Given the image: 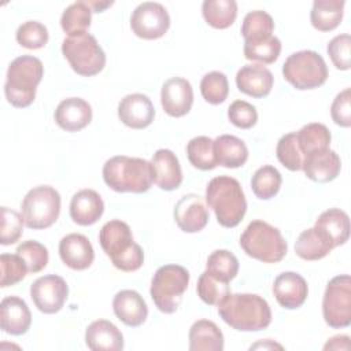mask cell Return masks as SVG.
Here are the masks:
<instances>
[{
	"mask_svg": "<svg viewBox=\"0 0 351 351\" xmlns=\"http://www.w3.org/2000/svg\"><path fill=\"white\" fill-rule=\"evenodd\" d=\"M218 314L225 324L240 332H258L271 322L269 303L255 293H229L218 304Z\"/></svg>",
	"mask_w": 351,
	"mask_h": 351,
	"instance_id": "6da1fadb",
	"label": "cell"
},
{
	"mask_svg": "<svg viewBox=\"0 0 351 351\" xmlns=\"http://www.w3.org/2000/svg\"><path fill=\"white\" fill-rule=\"evenodd\" d=\"M206 202L223 228L237 226L247 211V200L241 185L229 176H218L208 182Z\"/></svg>",
	"mask_w": 351,
	"mask_h": 351,
	"instance_id": "7a4b0ae2",
	"label": "cell"
},
{
	"mask_svg": "<svg viewBox=\"0 0 351 351\" xmlns=\"http://www.w3.org/2000/svg\"><path fill=\"white\" fill-rule=\"evenodd\" d=\"M99 243L112 265L122 271H136L144 263L143 248L134 243L132 230L123 221L106 222L100 229Z\"/></svg>",
	"mask_w": 351,
	"mask_h": 351,
	"instance_id": "3957f363",
	"label": "cell"
},
{
	"mask_svg": "<svg viewBox=\"0 0 351 351\" xmlns=\"http://www.w3.org/2000/svg\"><path fill=\"white\" fill-rule=\"evenodd\" d=\"M103 180L115 192L143 193L154 182L152 166L141 158L112 156L103 166Z\"/></svg>",
	"mask_w": 351,
	"mask_h": 351,
	"instance_id": "277c9868",
	"label": "cell"
},
{
	"mask_svg": "<svg viewBox=\"0 0 351 351\" xmlns=\"http://www.w3.org/2000/svg\"><path fill=\"white\" fill-rule=\"evenodd\" d=\"M44 74L43 62L30 55L15 58L8 69L4 84L7 101L18 108H25L34 101L37 85Z\"/></svg>",
	"mask_w": 351,
	"mask_h": 351,
	"instance_id": "5b68a950",
	"label": "cell"
},
{
	"mask_svg": "<svg viewBox=\"0 0 351 351\" xmlns=\"http://www.w3.org/2000/svg\"><path fill=\"white\" fill-rule=\"evenodd\" d=\"M243 251L263 263H277L287 255V241L281 232L270 223L256 219L248 223L240 236Z\"/></svg>",
	"mask_w": 351,
	"mask_h": 351,
	"instance_id": "8992f818",
	"label": "cell"
},
{
	"mask_svg": "<svg viewBox=\"0 0 351 351\" xmlns=\"http://www.w3.org/2000/svg\"><path fill=\"white\" fill-rule=\"evenodd\" d=\"M189 284V271L180 265L160 266L151 281L149 293L159 311L173 314L178 310Z\"/></svg>",
	"mask_w": 351,
	"mask_h": 351,
	"instance_id": "52a82bcc",
	"label": "cell"
},
{
	"mask_svg": "<svg viewBox=\"0 0 351 351\" xmlns=\"http://www.w3.org/2000/svg\"><path fill=\"white\" fill-rule=\"evenodd\" d=\"M282 75L299 90L315 89L328 80V67L324 58L310 49L293 52L282 64Z\"/></svg>",
	"mask_w": 351,
	"mask_h": 351,
	"instance_id": "ba28073f",
	"label": "cell"
},
{
	"mask_svg": "<svg viewBox=\"0 0 351 351\" xmlns=\"http://www.w3.org/2000/svg\"><path fill=\"white\" fill-rule=\"evenodd\" d=\"M62 53L71 69L82 77L96 75L106 66V53L89 33L67 36L62 43Z\"/></svg>",
	"mask_w": 351,
	"mask_h": 351,
	"instance_id": "9c48e42d",
	"label": "cell"
},
{
	"mask_svg": "<svg viewBox=\"0 0 351 351\" xmlns=\"http://www.w3.org/2000/svg\"><path fill=\"white\" fill-rule=\"evenodd\" d=\"M21 208L29 229H47L59 218L60 195L49 185H38L25 195Z\"/></svg>",
	"mask_w": 351,
	"mask_h": 351,
	"instance_id": "30bf717a",
	"label": "cell"
},
{
	"mask_svg": "<svg viewBox=\"0 0 351 351\" xmlns=\"http://www.w3.org/2000/svg\"><path fill=\"white\" fill-rule=\"evenodd\" d=\"M322 315L335 329L347 328L351 324V277L348 274L336 276L328 282L322 299Z\"/></svg>",
	"mask_w": 351,
	"mask_h": 351,
	"instance_id": "8fae6325",
	"label": "cell"
},
{
	"mask_svg": "<svg viewBox=\"0 0 351 351\" xmlns=\"http://www.w3.org/2000/svg\"><path fill=\"white\" fill-rule=\"evenodd\" d=\"M130 27L140 38L156 40L169 30L170 16L162 4L145 1L134 8L130 18Z\"/></svg>",
	"mask_w": 351,
	"mask_h": 351,
	"instance_id": "7c38bea8",
	"label": "cell"
},
{
	"mask_svg": "<svg viewBox=\"0 0 351 351\" xmlns=\"http://www.w3.org/2000/svg\"><path fill=\"white\" fill-rule=\"evenodd\" d=\"M69 296L66 281L56 274L37 278L30 285V298L34 306L44 314H55L62 310Z\"/></svg>",
	"mask_w": 351,
	"mask_h": 351,
	"instance_id": "4fadbf2b",
	"label": "cell"
},
{
	"mask_svg": "<svg viewBox=\"0 0 351 351\" xmlns=\"http://www.w3.org/2000/svg\"><path fill=\"white\" fill-rule=\"evenodd\" d=\"M160 103L165 112L180 118L191 111L193 103V89L188 80L181 77L169 78L160 90Z\"/></svg>",
	"mask_w": 351,
	"mask_h": 351,
	"instance_id": "5bb4252c",
	"label": "cell"
},
{
	"mask_svg": "<svg viewBox=\"0 0 351 351\" xmlns=\"http://www.w3.org/2000/svg\"><path fill=\"white\" fill-rule=\"evenodd\" d=\"M174 219L185 233L203 230L208 222V211L202 196L196 193L184 195L174 206Z\"/></svg>",
	"mask_w": 351,
	"mask_h": 351,
	"instance_id": "9a60e30c",
	"label": "cell"
},
{
	"mask_svg": "<svg viewBox=\"0 0 351 351\" xmlns=\"http://www.w3.org/2000/svg\"><path fill=\"white\" fill-rule=\"evenodd\" d=\"M118 117L122 123L132 129H144L152 123L155 108L147 95L130 93L119 101Z\"/></svg>",
	"mask_w": 351,
	"mask_h": 351,
	"instance_id": "2e32d148",
	"label": "cell"
},
{
	"mask_svg": "<svg viewBox=\"0 0 351 351\" xmlns=\"http://www.w3.org/2000/svg\"><path fill=\"white\" fill-rule=\"evenodd\" d=\"M273 293L281 307L293 310L306 302L308 287L300 274L295 271H284L276 277Z\"/></svg>",
	"mask_w": 351,
	"mask_h": 351,
	"instance_id": "e0dca14e",
	"label": "cell"
},
{
	"mask_svg": "<svg viewBox=\"0 0 351 351\" xmlns=\"http://www.w3.org/2000/svg\"><path fill=\"white\" fill-rule=\"evenodd\" d=\"M59 255L62 262L73 270H85L95 259L89 239L81 233L66 234L59 243Z\"/></svg>",
	"mask_w": 351,
	"mask_h": 351,
	"instance_id": "ac0fdd59",
	"label": "cell"
},
{
	"mask_svg": "<svg viewBox=\"0 0 351 351\" xmlns=\"http://www.w3.org/2000/svg\"><path fill=\"white\" fill-rule=\"evenodd\" d=\"M274 77L271 71L259 63L245 64L236 74L237 89L251 97H266L273 88Z\"/></svg>",
	"mask_w": 351,
	"mask_h": 351,
	"instance_id": "d6986e66",
	"label": "cell"
},
{
	"mask_svg": "<svg viewBox=\"0 0 351 351\" xmlns=\"http://www.w3.org/2000/svg\"><path fill=\"white\" fill-rule=\"evenodd\" d=\"M92 121V107L81 97L62 100L55 110V122L66 132H78Z\"/></svg>",
	"mask_w": 351,
	"mask_h": 351,
	"instance_id": "ffe728a7",
	"label": "cell"
},
{
	"mask_svg": "<svg viewBox=\"0 0 351 351\" xmlns=\"http://www.w3.org/2000/svg\"><path fill=\"white\" fill-rule=\"evenodd\" d=\"M154 182L163 191H174L182 182V171L176 154L170 149H158L151 160Z\"/></svg>",
	"mask_w": 351,
	"mask_h": 351,
	"instance_id": "44dd1931",
	"label": "cell"
},
{
	"mask_svg": "<svg viewBox=\"0 0 351 351\" xmlns=\"http://www.w3.org/2000/svg\"><path fill=\"white\" fill-rule=\"evenodd\" d=\"M112 310L118 319L125 325L136 328L145 322L148 307L143 296L133 289L119 291L112 300Z\"/></svg>",
	"mask_w": 351,
	"mask_h": 351,
	"instance_id": "7402d4cb",
	"label": "cell"
},
{
	"mask_svg": "<svg viewBox=\"0 0 351 351\" xmlns=\"http://www.w3.org/2000/svg\"><path fill=\"white\" fill-rule=\"evenodd\" d=\"M32 324V314L26 302L18 296H7L0 303V326L12 336L27 332Z\"/></svg>",
	"mask_w": 351,
	"mask_h": 351,
	"instance_id": "603a6c76",
	"label": "cell"
},
{
	"mask_svg": "<svg viewBox=\"0 0 351 351\" xmlns=\"http://www.w3.org/2000/svg\"><path fill=\"white\" fill-rule=\"evenodd\" d=\"M341 169V160L333 149H321L306 156L302 170L315 182L333 181Z\"/></svg>",
	"mask_w": 351,
	"mask_h": 351,
	"instance_id": "cb8c5ba5",
	"label": "cell"
},
{
	"mask_svg": "<svg viewBox=\"0 0 351 351\" xmlns=\"http://www.w3.org/2000/svg\"><path fill=\"white\" fill-rule=\"evenodd\" d=\"M103 213V199L93 189H81L71 197L70 217L75 223L81 226H89L96 223Z\"/></svg>",
	"mask_w": 351,
	"mask_h": 351,
	"instance_id": "d4e9b609",
	"label": "cell"
},
{
	"mask_svg": "<svg viewBox=\"0 0 351 351\" xmlns=\"http://www.w3.org/2000/svg\"><path fill=\"white\" fill-rule=\"evenodd\" d=\"M85 343L93 351H119L123 348V336L112 322L97 319L86 328Z\"/></svg>",
	"mask_w": 351,
	"mask_h": 351,
	"instance_id": "484cf974",
	"label": "cell"
},
{
	"mask_svg": "<svg viewBox=\"0 0 351 351\" xmlns=\"http://www.w3.org/2000/svg\"><path fill=\"white\" fill-rule=\"evenodd\" d=\"M214 155L217 166L236 169L247 162L248 148L241 138L232 134H222L214 140Z\"/></svg>",
	"mask_w": 351,
	"mask_h": 351,
	"instance_id": "4316f807",
	"label": "cell"
},
{
	"mask_svg": "<svg viewBox=\"0 0 351 351\" xmlns=\"http://www.w3.org/2000/svg\"><path fill=\"white\" fill-rule=\"evenodd\" d=\"M191 351H222L223 335L221 329L208 319H199L189 329Z\"/></svg>",
	"mask_w": 351,
	"mask_h": 351,
	"instance_id": "83f0119b",
	"label": "cell"
},
{
	"mask_svg": "<svg viewBox=\"0 0 351 351\" xmlns=\"http://www.w3.org/2000/svg\"><path fill=\"white\" fill-rule=\"evenodd\" d=\"M314 226L325 233L333 247L343 245L350 237V218L347 213L340 208H329L324 211Z\"/></svg>",
	"mask_w": 351,
	"mask_h": 351,
	"instance_id": "f1b7e54d",
	"label": "cell"
},
{
	"mask_svg": "<svg viewBox=\"0 0 351 351\" xmlns=\"http://www.w3.org/2000/svg\"><path fill=\"white\" fill-rule=\"evenodd\" d=\"M335 247L330 240L318 228H310L303 230L296 243L295 252L304 261H318L325 258Z\"/></svg>",
	"mask_w": 351,
	"mask_h": 351,
	"instance_id": "f546056e",
	"label": "cell"
},
{
	"mask_svg": "<svg viewBox=\"0 0 351 351\" xmlns=\"http://www.w3.org/2000/svg\"><path fill=\"white\" fill-rule=\"evenodd\" d=\"M344 0H315L310 12L311 25L319 32L336 29L343 19Z\"/></svg>",
	"mask_w": 351,
	"mask_h": 351,
	"instance_id": "4dcf8cb0",
	"label": "cell"
},
{
	"mask_svg": "<svg viewBox=\"0 0 351 351\" xmlns=\"http://www.w3.org/2000/svg\"><path fill=\"white\" fill-rule=\"evenodd\" d=\"M202 14L211 27L226 29L236 21L237 3L234 0H204Z\"/></svg>",
	"mask_w": 351,
	"mask_h": 351,
	"instance_id": "1f68e13d",
	"label": "cell"
},
{
	"mask_svg": "<svg viewBox=\"0 0 351 351\" xmlns=\"http://www.w3.org/2000/svg\"><path fill=\"white\" fill-rule=\"evenodd\" d=\"M296 138L303 158L306 159V156L315 151L329 148L332 136L324 123L313 122L304 125L299 132H296Z\"/></svg>",
	"mask_w": 351,
	"mask_h": 351,
	"instance_id": "d6a6232c",
	"label": "cell"
},
{
	"mask_svg": "<svg viewBox=\"0 0 351 351\" xmlns=\"http://www.w3.org/2000/svg\"><path fill=\"white\" fill-rule=\"evenodd\" d=\"M273 30L274 21L266 11H251L243 19L241 34L244 37V43L266 40L273 36Z\"/></svg>",
	"mask_w": 351,
	"mask_h": 351,
	"instance_id": "836d02e7",
	"label": "cell"
},
{
	"mask_svg": "<svg viewBox=\"0 0 351 351\" xmlns=\"http://www.w3.org/2000/svg\"><path fill=\"white\" fill-rule=\"evenodd\" d=\"M92 10L86 1H75L70 4L60 16V26L67 36L86 33L90 26Z\"/></svg>",
	"mask_w": 351,
	"mask_h": 351,
	"instance_id": "e575fe53",
	"label": "cell"
},
{
	"mask_svg": "<svg viewBox=\"0 0 351 351\" xmlns=\"http://www.w3.org/2000/svg\"><path fill=\"white\" fill-rule=\"evenodd\" d=\"M281 182L282 177L280 171L270 165H265L254 173L251 178V188L258 199L269 200L278 193Z\"/></svg>",
	"mask_w": 351,
	"mask_h": 351,
	"instance_id": "d590c367",
	"label": "cell"
},
{
	"mask_svg": "<svg viewBox=\"0 0 351 351\" xmlns=\"http://www.w3.org/2000/svg\"><path fill=\"white\" fill-rule=\"evenodd\" d=\"M186 155L191 165L199 170H213L217 167L214 140L207 136L193 137L186 145Z\"/></svg>",
	"mask_w": 351,
	"mask_h": 351,
	"instance_id": "8d00e7d4",
	"label": "cell"
},
{
	"mask_svg": "<svg viewBox=\"0 0 351 351\" xmlns=\"http://www.w3.org/2000/svg\"><path fill=\"white\" fill-rule=\"evenodd\" d=\"M197 296L210 306H217L230 293L229 282L217 278L208 271H203L197 280L196 285Z\"/></svg>",
	"mask_w": 351,
	"mask_h": 351,
	"instance_id": "74e56055",
	"label": "cell"
},
{
	"mask_svg": "<svg viewBox=\"0 0 351 351\" xmlns=\"http://www.w3.org/2000/svg\"><path fill=\"white\" fill-rule=\"evenodd\" d=\"M206 271L222 281L229 282L239 273V261L228 250H215L207 258Z\"/></svg>",
	"mask_w": 351,
	"mask_h": 351,
	"instance_id": "f35d334b",
	"label": "cell"
},
{
	"mask_svg": "<svg viewBox=\"0 0 351 351\" xmlns=\"http://www.w3.org/2000/svg\"><path fill=\"white\" fill-rule=\"evenodd\" d=\"M281 52V41L271 36L262 41L244 43V56L248 60L259 62V64H271Z\"/></svg>",
	"mask_w": 351,
	"mask_h": 351,
	"instance_id": "ab89813d",
	"label": "cell"
},
{
	"mask_svg": "<svg viewBox=\"0 0 351 351\" xmlns=\"http://www.w3.org/2000/svg\"><path fill=\"white\" fill-rule=\"evenodd\" d=\"M276 154H277V159L280 160V163L284 167H287L288 170H291V171L302 170L304 158H303V154L298 144L296 132L284 134L278 140Z\"/></svg>",
	"mask_w": 351,
	"mask_h": 351,
	"instance_id": "60d3db41",
	"label": "cell"
},
{
	"mask_svg": "<svg viewBox=\"0 0 351 351\" xmlns=\"http://www.w3.org/2000/svg\"><path fill=\"white\" fill-rule=\"evenodd\" d=\"M200 92L203 99L210 104H221L229 93L228 78L221 71H210L200 81Z\"/></svg>",
	"mask_w": 351,
	"mask_h": 351,
	"instance_id": "b9f144b4",
	"label": "cell"
},
{
	"mask_svg": "<svg viewBox=\"0 0 351 351\" xmlns=\"http://www.w3.org/2000/svg\"><path fill=\"white\" fill-rule=\"evenodd\" d=\"M15 252L23 259L29 273H38L48 265V250L36 240L22 241Z\"/></svg>",
	"mask_w": 351,
	"mask_h": 351,
	"instance_id": "7bdbcfd3",
	"label": "cell"
},
{
	"mask_svg": "<svg viewBox=\"0 0 351 351\" xmlns=\"http://www.w3.org/2000/svg\"><path fill=\"white\" fill-rule=\"evenodd\" d=\"M29 273L26 263L18 254H1L0 256V285L3 288L15 285Z\"/></svg>",
	"mask_w": 351,
	"mask_h": 351,
	"instance_id": "ee69618b",
	"label": "cell"
},
{
	"mask_svg": "<svg viewBox=\"0 0 351 351\" xmlns=\"http://www.w3.org/2000/svg\"><path fill=\"white\" fill-rule=\"evenodd\" d=\"M0 243L3 245H11L16 243L23 232V217L22 214L16 213L15 210H11L5 206L0 210Z\"/></svg>",
	"mask_w": 351,
	"mask_h": 351,
	"instance_id": "f6af8a7d",
	"label": "cell"
},
{
	"mask_svg": "<svg viewBox=\"0 0 351 351\" xmlns=\"http://www.w3.org/2000/svg\"><path fill=\"white\" fill-rule=\"evenodd\" d=\"M16 41L26 49H40L48 43V29L37 21H27L18 27Z\"/></svg>",
	"mask_w": 351,
	"mask_h": 351,
	"instance_id": "bcb514c9",
	"label": "cell"
},
{
	"mask_svg": "<svg viewBox=\"0 0 351 351\" xmlns=\"http://www.w3.org/2000/svg\"><path fill=\"white\" fill-rule=\"evenodd\" d=\"M328 55L333 66L339 70H348L351 66V37L348 33L333 37L328 47Z\"/></svg>",
	"mask_w": 351,
	"mask_h": 351,
	"instance_id": "7dc6e473",
	"label": "cell"
},
{
	"mask_svg": "<svg viewBox=\"0 0 351 351\" xmlns=\"http://www.w3.org/2000/svg\"><path fill=\"white\" fill-rule=\"evenodd\" d=\"M228 118L234 126L240 129H250L256 123L258 112L251 103L234 100L228 108Z\"/></svg>",
	"mask_w": 351,
	"mask_h": 351,
	"instance_id": "c3c4849f",
	"label": "cell"
},
{
	"mask_svg": "<svg viewBox=\"0 0 351 351\" xmlns=\"http://www.w3.org/2000/svg\"><path fill=\"white\" fill-rule=\"evenodd\" d=\"M330 115L336 125L341 128L351 126V90L350 88L343 89L332 101Z\"/></svg>",
	"mask_w": 351,
	"mask_h": 351,
	"instance_id": "681fc988",
	"label": "cell"
},
{
	"mask_svg": "<svg viewBox=\"0 0 351 351\" xmlns=\"http://www.w3.org/2000/svg\"><path fill=\"white\" fill-rule=\"evenodd\" d=\"M324 350H350V337L346 335L333 336L326 341Z\"/></svg>",
	"mask_w": 351,
	"mask_h": 351,
	"instance_id": "f907efd6",
	"label": "cell"
},
{
	"mask_svg": "<svg viewBox=\"0 0 351 351\" xmlns=\"http://www.w3.org/2000/svg\"><path fill=\"white\" fill-rule=\"evenodd\" d=\"M92 12H103L107 7L112 5V1H86Z\"/></svg>",
	"mask_w": 351,
	"mask_h": 351,
	"instance_id": "816d5d0a",
	"label": "cell"
},
{
	"mask_svg": "<svg viewBox=\"0 0 351 351\" xmlns=\"http://www.w3.org/2000/svg\"><path fill=\"white\" fill-rule=\"evenodd\" d=\"M251 350L252 348H282V346H280V344H277V343H273L271 340H269V339H266L265 341H261V343H256V344H254V346H251L250 347Z\"/></svg>",
	"mask_w": 351,
	"mask_h": 351,
	"instance_id": "f5cc1de1",
	"label": "cell"
}]
</instances>
